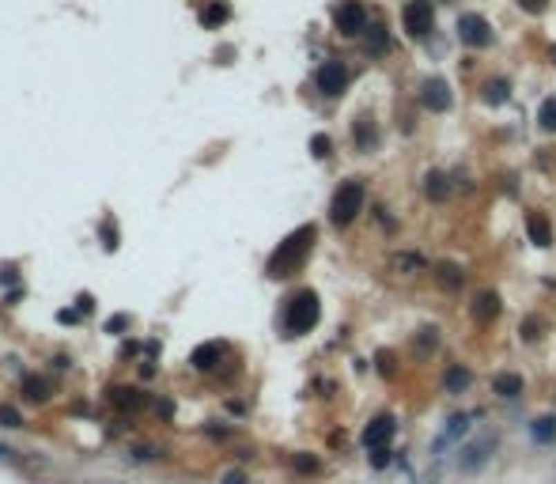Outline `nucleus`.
<instances>
[{
	"label": "nucleus",
	"instance_id": "obj_28",
	"mask_svg": "<svg viewBox=\"0 0 556 484\" xmlns=\"http://www.w3.org/2000/svg\"><path fill=\"white\" fill-rule=\"evenodd\" d=\"M19 424H23V416L12 405H0V427H19Z\"/></svg>",
	"mask_w": 556,
	"mask_h": 484
},
{
	"label": "nucleus",
	"instance_id": "obj_9",
	"mask_svg": "<svg viewBox=\"0 0 556 484\" xmlns=\"http://www.w3.org/2000/svg\"><path fill=\"white\" fill-rule=\"evenodd\" d=\"M420 102L428 110H435V114H443V110L450 106V87H447V80H424V87H420Z\"/></svg>",
	"mask_w": 556,
	"mask_h": 484
},
{
	"label": "nucleus",
	"instance_id": "obj_27",
	"mask_svg": "<svg viewBox=\"0 0 556 484\" xmlns=\"http://www.w3.org/2000/svg\"><path fill=\"white\" fill-rule=\"evenodd\" d=\"M386 46H390V42H386V30L382 27H371L367 30V50L371 53H386Z\"/></svg>",
	"mask_w": 556,
	"mask_h": 484
},
{
	"label": "nucleus",
	"instance_id": "obj_17",
	"mask_svg": "<svg viewBox=\"0 0 556 484\" xmlns=\"http://www.w3.org/2000/svg\"><path fill=\"white\" fill-rule=\"evenodd\" d=\"M507 99H511V84H507V80H488L485 84V102L488 106H503Z\"/></svg>",
	"mask_w": 556,
	"mask_h": 484
},
{
	"label": "nucleus",
	"instance_id": "obj_19",
	"mask_svg": "<svg viewBox=\"0 0 556 484\" xmlns=\"http://www.w3.org/2000/svg\"><path fill=\"white\" fill-rule=\"evenodd\" d=\"M473 382V375H470V371H465V367H450L447 371V378H443V386H447V393H462L465 390V386H470Z\"/></svg>",
	"mask_w": 556,
	"mask_h": 484
},
{
	"label": "nucleus",
	"instance_id": "obj_16",
	"mask_svg": "<svg viewBox=\"0 0 556 484\" xmlns=\"http://www.w3.org/2000/svg\"><path fill=\"white\" fill-rule=\"evenodd\" d=\"M424 193H428L432 201H447V193H450V185H447V174H439V171H428V174H424Z\"/></svg>",
	"mask_w": 556,
	"mask_h": 484
},
{
	"label": "nucleus",
	"instance_id": "obj_31",
	"mask_svg": "<svg viewBox=\"0 0 556 484\" xmlns=\"http://www.w3.org/2000/svg\"><path fill=\"white\" fill-rule=\"evenodd\" d=\"M537 329H541V322H537V318H526V322H522V337H526V341H537V337H541Z\"/></svg>",
	"mask_w": 556,
	"mask_h": 484
},
{
	"label": "nucleus",
	"instance_id": "obj_24",
	"mask_svg": "<svg viewBox=\"0 0 556 484\" xmlns=\"http://www.w3.org/2000/svg\"><path fill=\"white\" fill-rule=\"evenodd\" d=\"M23 390H27V398H30V401H42L46 393H50V386H46V378L27 375V378H23Z\"/></svg>",
	"mask_w": 556,
	"mask_h": 484
},
{
	"label": "nucleus",
	"instance_id": "obj_21",
	"mask_svg": "<svg viewBox=\"0 0 556 484\" xmlns=\"http://www.w3.org/2000/svg\"><path fill=\"white\" fill-rule=\"evenodd\" d=\"M534 439L537 443H553L556 439V416H537L534 420Z\"/></svg>",
	"mask_w": 556,
	"mask_h": 484
},
{
	"label": "nucleus",
	"instance_id": "obj_7",
	"mask_svg": "<svg viewBox=\"0 0 556 484\" xmlns=\"http://www.w3.org/2000/svg\"><path fill=\"white\" fill-rule=\"evenodd\" d=\"M349 87V68L341 61H326L318 68V91L322 95H341Z\"/></svg>",
	"mask_w": 556,
	"mask_h": 484
},
{
	"label": "nucleus",
	"instance_id": "obj_14",
	"mask_svg": "<svg viewBox=\"0 0 556 484\" xmlns=\"http://www.w3.org/2000/svg\"><path fill=\"white\" fill-rule=\"evenodd\" d=\"M435 280H439V284L447 288V292H454V288H462L465 272L458 269L454 261H439V265H435Z\"/></svg>",
	"mask_w": 556,
	"mask_h": 484
},
{
	"label": "nucleus",
	"instance_id": "obj_5",
	"mask_svg": "<svg viewBox=\"0 0 556 484\" xmlns=\"http://www.w3.org/2000/svg\"><path fill=\"white\" fill-rule=\"evenodd\" d=\"M401 19H405V30H409L413 38H424V35L432 30V23H435L432 0H409L405 12H401Z\"/></svg>",
	"mask_w": 556,
	"mask_h": 484
},
{
	"label": "nucleus",
	"instance_id": "obj_2",
	"mask_svg": "<svg viewBox=\"0 0 556 484\" xmlns=\"http://www.w3.org/2000/svg\"><path fill=\"white\" fill-rule=\"evenodd\" d=\"M318 314H322V306H318V295L311 292H295L292 299H288V310H284V329H288V337H303V333H311L314 326H318Z\"/></svg>",
	"mask_w": 556,
	"mask_h": 484
},
{
	"label": "nucleus",
	"instance_id": "obj_6",
	"mask_svg": "<svg viewBox=\"0 0 556 484\" xmlns=\"http://www.w3.org/2000/svg\"><path fill=\"white\" fill-rule=\"evenodd\" d=\"M333 23H337V30H341L344 38H356L360 30H367V12H364V4H360V0H344V4L333 12Z\"/></svg>",
	"mask_w": 556,
	"mask_h": 484
},
{
	"label": "nucleus",
	"instance_id": "obj_34",
	"mask_svg": "<svg viewBox=\"0 0 556 484\" xmlns=\"http://www.w3.org/2000/svg\"><path fill=\"white\" fill-rule=\"evenodd\" d=\"M378 371H382V375H393V356L390 352H378Z\"/></svg>",
	"mask_w": 556,
	"mask_h": 484
},
{
	"label": "nucleus",
	"instance_id": "obj_13",
	"mask_svg": "<svg viewBox=\"0 0 556 484\" xmlns=\"http://www.w3.org/2000/svg\"><path fill=\"white\" fill-rule=\"evenodd\" d=\"M526 231H530V239H534V246H553V223L545 220L541 212H530Z\"/></svg>",
	"mask_w": 556,
	"mask_h": 484
},
{
	"label": "nucleus",
	"instance_id": "obj_29",
	"mask_svg": "<svg viewBox=\"0 0 556 484\" xmlns=\"http://www.w3.org/2000/svg\"><path fill=\"white\" fill-rule=\"evenodd\" d=\"M371 465H375V469H386V465H390V447H375V450H371Z\"/></svg>",
	"mask_w": 556,
	"mask_h": 484
},
{
	"label": "nucleus",
	"instance_id": "obj_12",
	"mask_svg": "<svg viewBox=\"0 0 556 484\" xmlns=\"http://www.w3.org/2000/svg\"><path fill=\"white\" fill-rule=\"evenodd\" d=\"M496 314H499V295L496 292H481L477 299H473V318H477L481 326L496 322Z\"/></svg>",
	"mask_w": 556,
	"mask_h": 484
},
{
	"label": "nucleus",
	"instance_id": "obj_18",
	"mask_svg": "<svg viewBox=\"0 0 556 484\" xmlns=\"http://www.w3.org/2000/svg\"><path fill=\"white\" fill-rule=\"evenodd\" d=\"M390 269L413 277V272H424V257H416V254H393V257H390Z\"/></svg>",
	"mask_w": 556,
	"mask_h": 484
},
{
	"label": "nucleus",
	"instance_id": "obj_32",
	"mask_svg": "<svg viewBox=\"0 0 556 484\" xmlns=\"http://www.w3.org/2000/svg\"><path fill=\"white\" fill-rule=\"evenodd\" d=\"M295 469H299V473H314V469H318V458L299 454V458H295Z\"/></svg>",
	"mask_w": 556,
	"mask_h": 484
},
{
	"label": "nucleus",
	"instance_id": "obj_25",
	"mask_svg": "<svg viewBox=\"0 0 556 484\" xmlns=\"http://www.w3.org/2000/svg\"><path fill=\"white\" fill-rule=\"evenodd\" d=\"M223 19H228V4H208L205 12H201V23H205V27H220Z\"/></svg>",
	"mask_w": 556,
	"mask_h": 484
},
{
	"label": "nucleus",
	"instance_id": "obj_20",
	"mask_svg": "<svg viewBox=\"0 0 556 484\" xmlns=\"http://www.w3.org/2000/svg\"><path fill=\"white\" fill-rule=\"evenodd\" d=\"M435 344H439V333L435 329H420L416 333V360H428V352H435Z\"/></svg>",
	"mask_w": 556,
	"mask_h": 484
},
{
	"label": "nucleus",
	"instance_id": "obj_36",
	"mask_svg": "<svg viewBox=\"0 0 556 484\" xmlns=\"http://www.w3.org/2000/svg\"><path fill=\"white\" fill-rule=\"evenodd\" d=\"M223 484H246V477H243V473H228V477H223Z\"/></svg>",
	"mask_w": 556,
	"mask_h": 484
},
{
	"label": "nucleus",
	"instance_id": "obj_22",
	"mask_svg": "<svg viewBox=\"0 0 556 484\" xmlns=\"http://www.w3.org/2000/svg\"><path fill=\"white\" fill-rule=\"evenodd\" d=\"M110 401H114L118 409H140L144 398L136 390H110Z\"/></svg>",
	"mask_w": 556,
	"mask_h": 484
},
{
	"label": "nucleus",
	"instance_id": "obj_10",
	"mask_svg": "<svg viewBox=\"0 0 556 484\" xmlns=\"http://www.w3.org/2000/svg\"><path fill=\"white\" fill-rule=\"evenodd\" d=\"M492 393L503 401H515L522 393V375H511V371H499V375H492Z\"/></svg>",
	"mask_w": 556,
	"mask_h": 484
},
{
	"label": "nucleus",
	"instance_id": "obj_23",
	"mask_svg": "<svg viewBox=\"0 0 556 484\" xmlns=\"http://www.w3.org/2000/svg\"><path fill=\"white\" fill-rule=\"evenodd\" d=\"M537 125H541L545 133H556V99L541 102V110H537Z\"/></svg>",
	"mask_w": 556,
	"mask_h": 484
},
{
	"label": "nucleus",
	"instance_id": "obj_11",
	"mask_svg": "<svg viewBox=\"0 0 556 484\" xmlns=\"http://www.w3.org/2000/svg\"><path fill=\"white\" fill-rule=\"evenodd\" d=\"M492 447H496V439H488V435H485V439H477L473 447H465L462 469H465V473H477L481 465H485V458H488V450H492Z\"/></svg>",
	"mask_w": 556,
	"mask_h": 484
},
{
	"label": "nucleus",
	"instance_id": "obj_3",
	"mask_svg": "<svg viewBox=\"0 0 556 484\" xmlns=\"http://www.w3.org/2000/svg\"><path fill=\"white\" fill-rule=\"evenodd\" d=\"M364 201H367L364 182H356V178L341 182V189L333 193V205H329V220H333L337 227H349V223L364 212Z\"/></svg>",
	"mask_w": 556,
	"mask_h": 484
},
{
	"label": "nucleus",
	"instance_id": "obj_30",
	"mask_svg": "<svg viewBox=\"0 0 556 484\" xmlns=\"http://www.w3.org/2000/svg\"><path fill=\"white\" fill-rule=\"evenodd\" d=\"M311 151H314V156H318V159H326L329 156V136H314V140H311Z\"/></svg>",
	"mask_w": 556,
	"mask_h": 484
},
{
	"label": "nucleus",
	"instance_id": "obj_15",
	"mask_svg": "<svg viewBox=\"0 0 556 484\" xmlns=\"http://www.w3.org/2000/svg\"><path fill=\"white\" fill-rule=\"evenodd\" d=\"M220 360H223V344H201V348L193 352V367L197 371H212Z\"/></svg>",
	"mask_w": 556,
	"mask_h": 484
},
{
	"label": "nucleus",
	"instance_id": "obj_35",
	"mask_svg": "<svg viewBox=\"0 0 556 484\" xmlns=\"http://www.w3.org/2000/svg\"><path fill=\"white\" fill-rule=\"evenodd\" d=\"M125 326H129V318H110V322H106L110 333H114V329H125Z\"/></svg>",
	"mask_w": 556,
	"mask_h": 484
},
{
	"label": "nucleus",
	"instance_id": "obj_26",
	"mask_svg": "<svg viewBox=\"0 0 556 484\" xmlns=\"http://www.w3.org/2000/svg\"><path fill=\"white\" fill-rule=\"evenodd\" d=\"M356 144H360V148H371V144H375V125H371V121L367 118H360L356 121Z\"/></svg>",
	"mask_w": 556,
	"mask_h": 484
},
{
	"label": "nucleus",
	"instance_id": "obj_1",
	"mask_svg": "<svg viewBox=\"0 0 556 484\" xmlns=\"http://www.w3.org/2000/svg\"><path fill=\"white\" fill-rule=\"evenodd\" d=\"M311 246H314V227L307 223V227H299V231H292L284 242L277 246V254L269 257V277H292L295 269L303 265V257L311 254Z\"/></svg>",
	"mask_w": 556,
	"mask_h": 484
},
{
	"label": "nucleus",
	"instance_id": "obj_37",
	"mask_svg": "<svg viewBox=\"0 0 556 484\" xmlns=\"http://www.w3.org/2000/svg\"><path fill=\"white\" fill-rule=\"evenodd\" d=\"M8 454H12V450H4V447H0V458H8Z\"/></svg>",
	"mask_w": 556,
	"mask_h": 484
},
{
	"label": "nucleus",
	"instance_id": "obj_4",
	"mask_svg": "<svg viewBox=\"0 0 556 484\" xmlns=\"http://www.w3.org/2000/svg\"><path fill=\"white\" fill-rule=\"evenodd\" d=\"M458 42L473 46V50H485V46L492 42V27H488L485 15H477V12L458 15Z\"/></svg>",
	"mask_w": 556,
	"mask_h": 484
},
{
	"label": "nucleus",
	"instance_id": "obj_33",
	"mask_svg": "<svg viewBox=\"0 0 556 484\" xmlns=\"http://www.w3.org/2000/svg\"><path fill=\"white\" fill-rule=\"evenodd\" d=\"M545 4H549V0H519V8H522V12H530V15L545 12Z\"/></svg>",
	"mask_w": 556,
	"mask_h": 484
},
{
	"label": "nucleus",
	"instance_id": "obj_38",
	"mask_svg": "<svg viewBox=\"0 0 556 484\" xmlns=\"http://www.w3.org/2000/svg\"><path fill=\"white\" fill-rule=\"evenodd\" d=\"M553 61H556V46H553Z\"/></svg>",
	"mask_w": 556,
	"mask_h": 484
},
{
	"label": "nucleus",
	"instance_id": "obj_8",
	"mask_svg": "<svg viewBox=\"0 0 556 484\" xmlns=\"http://www.w3.org/2000/svg\"><path fill=\"white\" fill-rule=\"evenodd\" d=\"M393 431H398V424H393V416H375L367 427H364V447L375 450V447H386V443L393 439Z\"/></svg>",
	"mask_w": 556,
	"mask_h": 484
}]
</instances>
